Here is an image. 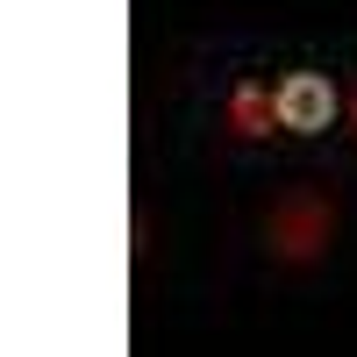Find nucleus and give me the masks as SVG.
I'll return each instance as SVG.
<instances>
[{
    "label": "nucleus",
    "mask_w": 357,
    "mask_h": 357,
    "mask_svg": "<svg viewBox=\"0 0 357 357\" xmlns=\"http://www.w3.org/2000/svg\"><path fill=\"white\" fill-rule=\"evenodd\" d=\"M329 243H336V200L314 186H286L264 215V250L279 264H314L329 257Z\"/></svg>",
    "instance_id": "obj_1"
},
{
    "label": "nucleus",
    "mask_w": 357,
    "mask_h": 357,
    "mask_svg": "<svg viewBox=\"0 0 357 357\" xmlns=\"http://www.w3.org/2000/svg\"><path fill=\"white\" fill-rule=\"evenodd\" d=\"M272 100H279V129L286 136H329L343 122V86L314 65H293L272 79Z\"/></svg>",
    "instance_id": "obj_2"
},
{
    "label": "nucleus",
    "mask_w": 357,
    "mask_h": 357,
    "mask_svg": "<svg viewBox=\"0 0 357 357\" xmlns=\"http://www.w3.org/2000/svg\"><path fill=\"white\" fill-rule=\"evenodd\" d=\"M222 129L236 143H264L279 129V100H272V86L264 79H236L229 93H222Z\"/></svg>",
    "instance_id": "obj_3"
},
{
    "label": "nucleus",
    "mask_w": 357,
    "mask_h": 357,
    "mask_svg": "<svg viewBox=\"0 0 357 357\" xmlns=\"http://www.w3.org/2000/svg\"><path fill=\"white\" fill-rule=\"evenodd\" d=\"M343 122H350V136H357V86H350V100H343Z\"/></svg>",
    "instance_id": "obj_4"
}]
</instances>
